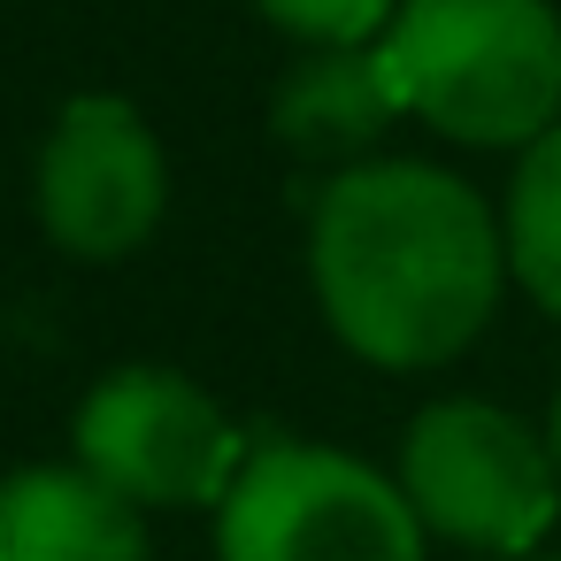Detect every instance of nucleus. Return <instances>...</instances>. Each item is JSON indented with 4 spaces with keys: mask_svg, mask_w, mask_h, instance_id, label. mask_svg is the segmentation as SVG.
Here are the masks:
<instances>
[{
    "mask_svg": "<svg viewBox=\"0 0 561 561\" xmlns=\"http://www.w3.org/2000/svg\"><path fill=\"white\" fill-rule=\"evenodd\" d=\"M515 561H553V553H515Z\"/></svg>",
    "mask_w": 561,
    "mask_h": 561,
    "instance_id": "12",
    "label": "nucleus"
},
{
    "mask_svg": "<svg viewBox=\"0 0 561 561\" xmlns=\"http://www.w3.org/2000/svg\"><path fill=\"white\" fill-rule=\"evenodd\" d=\"M308 277L346 354L377 369H431L492 323L507 231L454 170L362 162L316 201Z\"/></svg>",
    "mask_w": 561,
    "mask_h": 561,
    "instance_id": "1",
    "label": "nucleus"
},
{
    "mask_svg": "<svg viewBox=\"0 0 561 561\" xmlns=\"http://www.w3.org/2000/svg\"><path fill=\"white\" fill-rule=\"evenodd\" d=\"M224 561H423V523L400 477L339 446H254L216 500Z\"/></svg>",
    "mask_w": 561,
    "mask_h": 561,
    "instance_id": "3",
    "label": "nucleus"
},
{
    "mask_svg": "<svg viewBox=\"0 0 561 561\" xmlns=\"http://www.w3.org/2000/svg\"><path fill=\"white\" fill-rule=\"evenodd\" d=\"M377 55L400 116L461 147H530L561 124V16L546 0H400Z\"/></svg>",
    "mask_w": 561,
    "mask_h": 561,
    "instance_id": "2",
    "label": "nucleus"
},
{
    "mask_svg": "<svg viewBox=\"0 0 561 561\" xmlns=\"http://www.w3.org/2000/svg\"><path fill=\"white\" fill-rule=\"evenodd\" d=\"M400 492L423 530L469 546V553H530L546 523L561 515V469L553 446L492 408V400H438L400 438Z\"/></svg>",
    "mask_w": 561,
    "mask_h": 561,
    "instance_id": "4",
    "label": "nucleus"
},
{
    "mask_svg": "<svg viewBox=\"0 0 561 561\" xmlns=\"http://www.w3.org/2000/svg\"><path fill=\"white\" fill-rule=\"evenodd\" d=\"M170 201V170L154 131L131 101L85 93L62 108L47 154H39V224L78 262H116L154 239Z\"/></svg>",
    "mask_w": 561,
    "mask_h": 561,
    "instance_id": "6",
    "label": "nucleus"
},
{
    "mask_svg": "<svg viewBox=\"0 0 561 561\" xmlns=\"http://www.w3.org/2000/svg\"><path fill=\"white\" fill-rule=\"evenodd\" d=\"M392 116H400V93H392L377 39L369 47H316L277 93V131L308 154H354Z\"/></svg>",
    "mask_w": 561,
    "mask_h": 561,
    "instance_id": "8",
    "label": "nucleus"
},
{
    "mask_svg": "<svg viewBox=\"0 0 561 561\" xmlns=\"http://www.w3.org/2000/svg\"><path fill=\"white\" fill-rule=\"evenodd\" d=\"M239 461L231 415L178 369H116L78 408V469L131 507H216Z\"/></svg>",
    "mask_w": 561,
    "mask_h": 561,
    "instance_id": "5",
    "label": "nucleus"
},
{
    "mask_svg": "<svg viewBox=\"0 0 561 561\" xmlns=\"http://www.w3.org/2000/svg\"><path fill=\"white\" fill-rule=\"evenodd\" d=\"M546 446H553V469H561V400H553V423H546Z\"/></svg>",
    "mask_w": 561,
    "mask_h": 561,
    "instance_id": "11",
    "label": "nucleus"
},
{
    "mask_svg": "<svg viewBox=\"0 0 561 561\" xmlns=\"http://www.w3.org/2000/svg\"><path fill=\"white\" fill-rule=\"evenodd\" d=\"M254 9L308 47H369V39H385L400 0H254Z\"/></svg>",
    "mask_w": 561,
    "mask_h": 561,
    "instance_id": "10",
    "label": "nucleus"
},
{
    "mask_svg": "<svg viewBox=\"0 0 561 561\" xmlns=\"http://www.w3.org/2000/svg\"><path fill=\"white\" fill-rule=\"evenodd\" d=\"M0 561H147V523L93 469H16L0 477Z\"/></svg>",
    "mask_w": 561,
    "mask_h": 561,
    "instance_id": "7",
    "label": "nucleus"
},
{
    "mask_svg": "<svg viewBox=\"0 0 561 561\" xmlns=\"http://www.w3.org/2000/svg\"><path fill=\"white\" fill-rule=\"evenodd\" d=\"M500 231H507V270L523 277V293L546 316H561V124L523 147Z\"/></svg>",
    "mask_w": 561,
    "mask_h": 561,
    "instance_id": "9",
    "label": "nucleus"
}]
</instances>
